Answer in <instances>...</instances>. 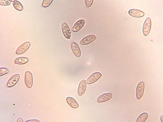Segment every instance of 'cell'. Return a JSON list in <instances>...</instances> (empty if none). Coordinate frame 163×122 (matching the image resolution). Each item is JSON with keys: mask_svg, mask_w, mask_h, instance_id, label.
<instances>
[{"mask_svg": "<svg viewBox=\"0 0 163 122\" xmlns=\"http://www.w3.org/2000/svg\"><path fill=\"white\" fill-rule=\"evenodd\" d=\"M151 27V21L150 18H147L145 20L143 27V32L144 35L147 36L149 34Z\"/></svg>", "mask_w": 163, "mask_h": 122, "instance_id": "cell-1", "label": "cell"}, {"mask_svg": "<svg viewBox=\"0 0 163 122\" xmlns=\"http://www.w3.org/2000/svg\"><path fill=\"white\" fill-rule=\"evenodd\" d=\"M144 83L143 82L139 83L137 86L136 90V95L137 98L139 100L142 97L144 90Z\"/></svg>", "mask_w": 163, "mask_h": 122, "instance_id": "cell-2", "label": "cell"}, {"mask_svg": "<svg viewBox=\"0 0 163 122\" xmlns=\"http://www.w3.org/2000/svg\"><path fill=\"white\" fill-rule=\"evenodd\" d=\"M30 45V43L29 41L23 43L17 48L16 51V54L18 55L23 54L28 50Z\"/></svg>", "mask_w": 163, "mask_h": 122, "instance_id": "cell-3", "label": "cell"}, {"mask_svg": "<svg viewBox=\"0 0 163 122\" xmlns=\"http://www.w3.org/2000/svg\"><path fill=\"white\" fill-rule=\"evenodd\" d=\"M25 84L28 88L32 86L33 83V78L32 74L29 71H27L25 73L24 77Z\"/></svg>", "mask_w": 163, "mask_h": 122, "instance_id": "cell-4", "label": "cell"}, {"mask_svg": "<svg viewBox=\"0 0 163 122\" xmlns=\"http://www.w3.org/2000/svg\"><path fill=\"white\" fill-rule=\"evenodd\" d=\"M102 74L99 72H96L91 75L87 79L86 82L87 84L93 83L99 79Z\"/></svg>", "mask_w": 163, "mask_h": 122, "instance_id": "cell-5", "label": "cell"}, {"mask_svg": "<svg viewBox=\"0 0 163 122\" xmlns=\"http://www.w3.org/2000/svg\"><path fill=\"white\" fill-rule=\"evenodd\" d=\"M20 78V75L17 74L11 77L7 83L6 86L8 87H11L15 85L18 82Z\"/></svg>", "mask_w": 163, "mask_h": 122, "instance_id": "cell-6", "label": "cell"}, {"mask_svg": "<svg viewBox=\"0 0 163 122\" xmlns=\"http://www.w3.org/2000/svg\"><path fill=\"white\" fill-rule=\"evenodd\" d=\"M62 30L65 37L67 39H70L71 37V31L69 27L65 22H63L61 26Z\"/></svg>", "mask_w": 163, "mask_h": 122, "instance_id": "cell-7", "label": "cell"}, {"mask_svg": "<svg viewBox=\"0 0 163 122\" xmlns=\"http://www.w3.org/2000/svg\"><path fill=\"white\" fill-rule=\"evenodd\" d=\"M112 96V94L111 93H104L100 95L97 98V101L99 103L106 102L111 99Z\"/></svg>", "mask_w": 163, "mask_h": 122, "instance_id": "cell-8", "label": "cell"}, {"mask_svg": "<svg viewBox=\"0 0 163 122\" xmlns=\"http://www.w3.org/2000/svg\"><path fill=\"white\" fill-rule=\"evenodd\" d=\"M97 39L96 37L93 35H90L86 36L82 39L80 43L82 45L88 44L92 42Z\"/></svg>", "mask_w": 163, "mask_h": 122, "instance_id": "cell-9", "label": "cell"}, {"mask_svg": "<svg viewBox=\"0 0 163 122\" xmlns=\"http://www.w3.org/2000/svg\"><path fill=\"white\" fill-rule=\"evenodd\" d=\"M128 13L130 16L136 18L142 17L144 15V13L143 11L136 9H130Z\"/></svg>", "mask_w": 163, "mask_h": 122, "instance_id": "cell-10", "label": "cell"}, {"mask_svg": "<svg viewBox=\"0 0 163 122\" xmlns=\"http://www.w3.org/2000/svg\"><path fill=\"white\" fill-rule=\"evenodd\" d=\"M86 88V80H83L80 82L78 89V94L79 96H82L85 93Z\"/></svg>", "mask_w": 163, "mask_h": 122, "instance_id": "cell-11", "label": "cell"}, {"mask_svg": "<svg viewBox=\"0 0 163 122\" xmlns=\"http://www.w3.org/2000/svg\"><path fill=\"white\" fill-rule=\"evenodd\" d=\"M85 23L84 19H81L77 21L74 24L72 28V30L74 32L79 31L84 26Z\"/></svg>", "mask_w": 163, "mask_h": 122, "instance_id": "cell-12", "label": "cell"}, {"mask_svg": "<svg viewBox=\"0 0 163 122\" xmlns=\"http://www.w3.org/2000/svg\"><path fill=\"white\" fill-rule=\"evenodd\" d=\"M71 47L74 55L77 57H79L81 55V51L77 44L75 42H72L71 43Z\"/></svg>", "mask_w": 163, "mask_h": 122, "instance_id": "cell-13", "label": "cell"}, {"mask_svg": "<svg viewBox=\"0 0 163 122\" xmlns=\"http://www.w3.org/2000/svg\"><path fill=\"white\" fill-rule=\"evenodd\" d=\"M66 101L68 104L73 108H77L79 106L76 100L72 97H67L66 98Z\"/></svg>", "mask_w": 163, "mask_h": 122, "instance_id": "cell-14", "label": "cell"}, {"mask_svg": "<svg viewBox=\"0 0 163 122\" xmlns=\"http://www.w3.org/2000/svg\"><path fill=\"white\" fill-rule=\"evenodd\" d=\"M29 59L28 58L25 57H19L16 58L14 61L15 64L19 65L25 64L27 63Z\"/></svg>", "mask_w": 163, "mask_h": 122, "instance_id": "cell-15", "label": "cell"}, {"mask_svg": "<svg viewBox=\"0 0 163 122\" xmlns=\"http://www.w3.org/2000/svg\"><path fill=\"white\" fill-rule=\"evenodd\" d=\"M148 114L146 112H143L138 117L136 122H144L147 119Z\"/></svg>", "mask_w": 163, "mask_h": 122, "instance_id": "cell-16", "label": "cell"}, {"mask_svg": "<svg viewBox=\"0 0 163 122\" xmlns=\"http://www.w3.org/2000/svg\"><path fill=\"white\" fill-rule=\"evenodd\" d=\"M12 2L13 5L15 9L19 11L23 10V5L19 1L14 0Z\"/></svg>", "mask_w": 163, "mask_h": 122, "instance_id": "cell-17", "label": "cell"}, {"mask_svg": "<svg viewBox=\"0 0 163 122\" xmlns=\"http://www.w3.org/2000/svg\"><path fill=\"white\" fill-rule=\"evenodd\" d=\"M52 0H44L42 3V6L44 7H47L49 6L52 2Z\"/></svg>", "mask_w": 163, "mask_h": 122, "instance_id": "cell-18", "label": "cell"}, {"mask_svg": "<svg viewBox=\"0 0 163 122\" xmlns=\"http://www.w3.org/2000/svg\"><path fill=\"white\" fill-rule=\"evenodd\" d=\"M9 72V70L6 68L2 67L0 68V76L7 74Z\"/></svg>", "mask_w": 163, "mask_h": 122, "instance_id": "cell-19", "label": "cell"}, {"mask_svg": "<svg viewBox=\"0 0 163 122\" xmlns=\"http://www.w3.org/2000/svg\"><path fill=\"white\" fill-rule=\"evenodd\" d=\"M13 1L10 0H0V5L3 6H8L10 5Z\"/></svg>", "mask_w": 163, "mask_h": 122, "instance_id": "cell-20", "label": "cell"}, {"mask_svg": "<svg viewBox=\"0 0 163 122\" xmlns=\"http://www.w3.org/2000/svg\"><path fill=\"white\" fill-rule=\"evenodd\" d=\"M85 2L86 6L88 7H90L92 5L93 3V0H85Z\"/></svg>", "mask_w": 163, "mask_h": 122, "instance_id": "cell-21", "label": "cell"}, {"mask_svg": "<svg viewBox=\"0 0 163 122\" xmlns=\"http://www.w3.org/2000/svg\"><path fill=\"white\" fill-rule=\"evenodd\" d=\"M40 122L39 120L37 119H32L28 120L25 121V122Z\"/></svg>", "mask_w": 163, "mask_h": 122, "instance_id": "cell-22", "label": "cell"}, {"mask_svg": "<svg viewBox=\"0 0 163 122\" xmlns=\"http://www.w3.org/2000/svg\"><path fill=\"white\" fill-rule=\"evenodd\" d=\"M17 122H23V119L21 118H18L17 121Z\"/></svg>", "mask_w": 163, "mask_h": 122, "instance_id": "cell-23", "label": "cell"}, {"mask_svg": "<svg viewBox=\"0 0 163 122\" xmlns=\"http://www.w3.org/2000/svg\"><path fill=\"white\" fill-rule=\"evenodd\" d=\"M160 120L162 122H163V115H161L160 117Z\"/></svg>", "mask_w": 163, "mask_h": 122, "instance_id": "cell-24", "label": "cell"}]
</instances>
